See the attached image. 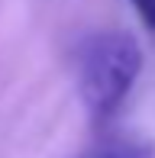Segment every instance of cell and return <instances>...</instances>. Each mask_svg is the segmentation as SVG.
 Segmentation results:
<instances>
[{
	"label": "cell",
	"instance_id": "cell-1",
	"mask_svg": "<svg viewBox=\"0 0 155 158\" xmlns=\"http://www.w3.org/2000/svg\"><path fill=\"white\" fill-rule=\"evenodd\" d=\"M142 71V48L129 32H97L78 48V90L94 123L123 106Z\"/></svg>",
	"mask_w": 155,
	"mask_h": 158
},
{
	"label": "cell",
	"instance_id": "cell-2",
	"mask_svg": "<svg viewBox=\"0 0 155 158\" xmlns=\"http://www.w3.org/2000/svg\"><path fill=\"white\" fill-rule=\"evenodd\" d=\"M132 10L139 13V19H142L149 29H155V0H129Z\"/></svg>",
	"mask_w": 155,
	"mask_h": 158
},
{
	"label": "cell",
	"instance_id": "cell-3",
	"mask_svg": "<svg viewBox=\"0 0 155 158\" xmlns=\"http://www.w3.org/2000/svg\"><path fill=\"white\" fill-rule=\"evenodd\" d=\"M97 158H149V148L126 145V148H110V152H103V155H97Z\"/></svg>",
	"mask_w": 155,
	"mask_h": 158
}]
</instances>
